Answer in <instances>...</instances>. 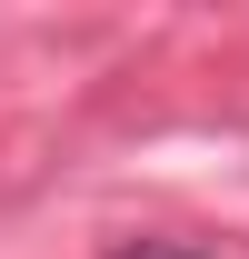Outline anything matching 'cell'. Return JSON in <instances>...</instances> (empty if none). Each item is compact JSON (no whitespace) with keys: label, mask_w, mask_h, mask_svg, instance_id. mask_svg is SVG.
<instances>
[{"label":"cell","mask_w":249,"mask_h":259,"mask_svg":"<svg viewBox=\"0 0 249 259\" xmlns=\"http://www.w3.org/2000/svg\"><path fill=\"white\" fill-rule=\"evenodd\" d=\"M120 259H210V249H189V239H130Z\"/></svg>","instance_id":"6da1fadb"}]
</instances>
